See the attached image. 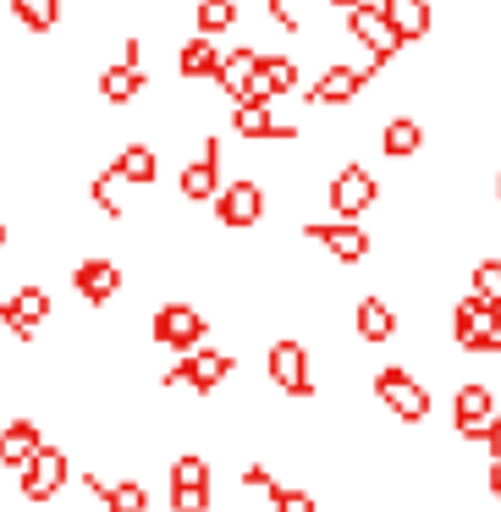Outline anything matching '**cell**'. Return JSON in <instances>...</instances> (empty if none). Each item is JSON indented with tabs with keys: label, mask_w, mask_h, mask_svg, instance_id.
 <instances>
[{
	"label": "cell",
	"mask_w": 501,
	"mask_h": 512,
	"mask_svg": "<svg viewBox=\"0 0 501 512\" xmlns=\"http://www.w3.org/2000/svg\"><path fill=\"white\" fill-rule=\"evenodd\" d=\"M204 331H210V320H204L193 303H160V309H155V325H149V336H155L160 347H171V353H188V347H199Z\"/></svg>",
	"instance_id": "5b68a950"
},
{
	"label": "cell",
	"mask_w": 501,
	"mask_h": 512,
	"mask_svg": "<svg viewBox=\"0 0 501 512\" xmlns=\"http://www.w3.org/2000/svg\"><path fill=\"white\" fill-rule=\"evenodd\" d=\"M105 512H149V490L138 479H122V485L105 490Z\"/></svg>",
	"instance_id": "484cf974"
},
{
	"label": "cell",
	"mask_w": 501,
	"mask_h": 512,
	"mask_svg": "<svg viewBox=\"0 0 501 512\" xmlns=\"http://www.w3.org/2000/svg\"><path fill=\"white\" fill-rule=\"evenodd\" d=\"M292 89H298V61L292 56H265L254 100H276V94H292Z\"/></svg>",
	"instance_id": "603a6c76"
},
{
	"label": "cell",
	"mask_w": 501,
	"mask_h": 512,
	"mask_svg": "<svg viewBox=\"0 0 501 512\" xmlns=\"http://www.w3.org/2000/svg\"><path fill=\"white\" fill-rule=\"evenodd\" d=\"M496 193H501V182H496Z\"/></svg>",
	"instance_id": "74e56055"
},
{
	"label": "cell",
	"mask_w": 501,
	"mask_h": 512,
	"mask_svg": "<svg viewBox=\"0 0 501 512\" xmlns=\"http://www.w3.org/2000/svg\"><path fill=\"white\" fill-rule=\"evenodd\" d=\"M452 342L463 353H501V309L479 303L474 292L452 303Z\"/></svg>",
	"instance_id": "6da1fadb"
},
{
	"label": "cell",
	"mask_w": 501,
	"mask_h": 512,
	"mask_svg": "<svg viewBox=\"0 0 501 512\" xmlns=\"http://www.w3.org/2000/svg\"><path fill=\"white\" fill-rule=\"evenodd\" d=\"M105 171H111L116 182H133V188H149V182L160 177V160H155V149H149V144H127V149H122V155H116Z\"/></svg>",
	"instance_id": "ac0fdd59"
},
{
	"label": "cell",
	"mask_w": 501,
	"mask_h": 512,
	"mask_svg": "<svg viewBox=\"0 0 501 512\" xmlns=\"http://www.w3.org/2000/svg\"><path fill=\"white\" fill-rule=\"evenodd\" d=\"M89 199H94V210H105V215H111V221H122V199H116V177H111V171H100V177H94L89 182Z\"/></svg>",
	"instance_id": "f546056e"
},
{
	"label": "cell",
	"mask_w": 501,
	"mask_h": 512,
	"mask_svg": "<svg viewBox=\"0 0 501 512\" xmlns=\"http://www.w3.org/2000/svg\"><path fill=\"white\" fill-rule=\"evenodd\" d=\"M375 397H380V408H386L391 419H402V424H424V419H430V391H424L402 364L375 369Z\"/></svg>",
	"instance_id": "7a4b0ae2"
},
{
	"label": "cell",
	"mask_w": 501,
	"mask_h": 512,
	"mask_svg": "<svg viewBox=\"0 0 501 512\" xmlns=\"http://www.w3.org/2000/svg\"><path fill=\"white\" fill-rule=\"evenodd\" d=\"M303 237L320 243L325 254L342 259V265H358V259L369 254V232L358 221H309V226H303Z\"/></svg>",
	"instance_id": "ba28073f"
},
{
	"label": "cell",
	"mask_w": 501,
	"mask_h": 512,
	"mask_svg": "<svg viewBox=\"0 0 501 512\" xmlns=\"http://www.w3.org/2000/svg\"><path fill=\"white\" fill-rule=\"evenodd\" d=\"M215 496L210 490H171V512H210Z\"/></svg>",
	"instance_id": "d6a6232c"
},
{
	"label": "cell",
	"mask_w": 501,
	"mask_h": 512,
	"mask_svg": "<svg viewBox=\"0 0 501 512\" xmlns=\"http://www.w3.org/2000/svg\"><path fill=\"white\" fill-rule=\"evenodd\" d=\"M221 50H215V39H204V34H193L188 45L177 50V67H182V78H221Z\"/></svg>",
	"instance_id": "44dd1931"
},
{
	"label": "cell",
	"mask_w": 501,
	"mask_h": 512,
	"mask_svg": "<svg viewBox=\"0 0 501 512\" xmlns=\"http://www.w3.org/2000/svg\"><path fill=\"white\" fill-rule=\"evenodd\" d=\"M259 67H265V56H259V50H248V45L243 50H226L221 78H215V83H221L237 105H243V100H254V89H259Z\"/></svg>",
	"instance_id": "9a60e30c"
},
{
	"label": "cell",
	"mask_w": 501,
	"mask_h": 512,
	"mask_svg": "<svg viewBox=\"0 0 501 512\" xmlns=\"http://www.w3.org/2000/svg\"><path fill=\"white\" fill-rule=\"evenodd\" d=\"M243 490H254V496H265V501H276V474H270V468L265 463H248L243 468Z\"/></svg>",
	"instance_id": "1f68e13d"
},
{
	"label": "cell",
	"mask_w": 501,
	"mask_h": 512,
	"mask_svg": "<svg viewBox=\"0 0 501 512\" xmlns=\"http://www.w3.org/2000/svg\"><path fill=\"white\" fill-rule=\"evenodd\" d=\"M265 369H270V380H276V391H287V397H298V402L314 397V369H309V347L303 342H292V336L270 342Z\"/></svg>",
	"instance_id": "3957f363"
},
{
	"label": "cell",
	"mask_w": 501,
	"mask_h": 512,
	"mask_svg": "<svg viewBox=\"0 0 501 512\" xmlns=\"http://www.w3.org/2000/svg\"><path fill=\"white\" fill-rule=\"evenodd\" d=\"M474 298L490 303V309H501V254L474 265Z\"/></svg>",
	"instance_id": "83f0119b"
},
{
	"label": "cell",
	"mask_w": 501,
	"mask_h": 512,
	"mask_svg": "<svg viewBox=\"0 0 501 512\" xmlns=\"http://www.w3.org/2000/svg\"><path fill=\"white\" fill-rule=\"evenodd\" d=\"M215 215H221V226H232V232H248V226H259V215H265V188L259 182H226L221 199H215Z\"/></svg>",
	"instance_id": "8fae6325"
},
{
	"label": "cell",
	"mask_w": 501,
	"mask_h": 512,
	"mask_svg": "<svg viewBox=\"0 0 501 512\" xmlns=\"http://www.w3.org/2000/svg\"><path fill=\"white\" fill-rule=\"evenodd\" d=\"M72 479V457L61 452V446H45V452L34 457V463L23 468V479H17V490H23V501H34V507H45V501H56L61 490H67Z\"/></svg>",
	"instance_id": "277c9868"
},
{
	"label": "cell",
	"mask_w": 501,
	"mask_h": 512,
	"mask_svg": "<svg viewBox=\"0 0 501 512\" xmlns=\"http://www.w3.org/2000/svg\"><path fill=\"white\" fill-rule=\"evenodd\" d=\"M485 485H490V496L501 501V463H490V479H485Z\"/></svg>",
	"instance_id": "e575fe53"
},
{
	"label": "cell",
	"mask_w": 501,
	"mask_h": 512,
	"mask_svg": "<svg viewBox=\"0 0 501 512\" xmlns=\"http://www.w3.org/2000/svg\"><path fill=\"white\" fill-rule=\"evenodd\" d=\"M347 28H353V34L369 45V56H375V67H386V61L397 56L402 45H408V39H402L397 28H391V17L380 12V6H353V12H347Z\"/></svg>",
	"instance_id": "9c48e42d"
},
{
	"label": "cell",
	"mask_w": 501,
	"mask_h": 512,
	"mask_svg": "<svg viewBox=\"0 0 501 512\" xmlns=\"http://www.w3.org/2000/svg\"><path fill=\"white\" fill-rule=\"evenodd\" d=\"M0 254H6V221H0Z\"/></svg>",
	"instance_id": "8d00e7d4"
},
{
	"label": "cell",
	"mask_w": 501,
	"mask_h": 512,
	"mask_svg": "<svg viewBox=\"0 0 501 512\" xmlns=\"http://www.w3.org/2000/svg\"><path fill=\"white\" fill-rule=\"evenodd\" d=\"M419 144H424V127L413 122V116H391V122L380 127V149H386V155H397V160L419 155Z\"/></svg>",
	"instance_id": "d4e9b609"
},
{
	"label": "cell",
	"mask_w": 501,
	"mask_h": 512,
	"mask_svg": "<svg viewBox=\"0 0 501 512\" xmlns=\"http://www.w3.org/2000/svg\"><path fill=\"white\" fill-rule=\"evenodd\" d=\"M100 94L111 105H127V100H138L144 94V67L138 61H116V67H105V78H100Z\"/></svg>",
	"instance_id": "7402d4cb"
},
{
	"label": "cell",
	"mask_w": 501,
	"mask_h": 512,
	"mask_svg": "<svg viewBox=\"0 0 501 512\" xmlns=\"http://www.w3.org/2000/svg\"><path fill=\"white\" fill-rule=\"evenodd\" d=\"M353 331H358V342H369V347L391 342V336H397V309H391L386 298H358Z\"/></svg>",
	"instance_id": "2e32d148"
},
{
	"label": "cell",
	"mask_w": 501,
	"mask_h": 512,
	"mask_svg": "<svg viewBox=\"0 0 501 512\" xmlns=\"http://www.w3.org/2000/svg\"><path fill=\"white\" fill-rule=\"evenodd\" d=\"M232 23H237V6H232V0H199V34H204V39L226 34Z\"/></svg>",
	"instance_id": "4316f807"
},
{
	"label": "cell",
	"mask_w": 501,
	"mask_h": 512,
	"mask_svg": "<svg viewBox=\"0 0 501 512\" xmlns=\"http://www.w3.org/2000/svg\"><path fill=\"white\" fill-rule=\"evenodd\" d=\"M270 17H276V23L287 28V34H298V28H303V17H298V0H270Z\"/></svg>",
	"instance_id": "836d02e7"
},
{
	"label": "cell",
	"mask_w": 501,
	"mask_h": 512,
	"mask_svg": "<svg viewBox=\"0 0 501 512\" xmlns=\"http://www.w3.org/2000/svg\"><path fill=\"white\" fill-rule=\"evenodd\" d=\"M375 199H380V188H375V177H369L364 166H342L331 177V210H336V221H358V215H364Z\"/></svg>",
	"instance_id": "30bf717a"
},
{
	"label": "cell",
	"mask_w": 501,
	"mask_h": 512,
	"mask_svg": "<svg viewBox=\"0 0 501 512\" xmlns=\"http://www.w3.org/2000/svg\"><path fill=\"white\" fill-rule=\"evenodd\" d=\"M364 78H369V72H358V67L320 72V78H314V89H309V105H347L358 89H364Z\"/></svg>",
	"instance_id": "e0dca14e"
},
{
	"label": "cell",
	"mask_w": 501,
	"mask_h": 512,
	"mask_svg": "<svg viewBox=\"0 0 501 512\" xmlns=\"http://www.w3.org/2000/svg\"><path fill=\"white\" fill-rule=\"evenodd\" d=\"M270 507H276V512H320V501H314L309 490H298V485H281Z\"/></svg>",
	"instance_id": "4dcf8cb0"
},
{
	"label": "cell",
	"mask_w": 501,
	"mask_h": 512,
	"mask_svg": "<svg viewBox=\"0 0 501 512\" xmlns=\"http://www.w3.org/2000/svg\"><path fill=\"white\" fill-rule=\"evenodd\" d=\"M331 6H342V12H353V6H364V0H331Z\"/></svg>",
	"instance_id": "d590c367"
},
{
	"label": "cell",
	"mask_w": 501,
	"mask_h": 512,
	"mask_svg": "<svg viewBox=\"0 0 501 512\" xmlns=\"http://www.w3.org/2000/svg\"><path fill=\"white\" fill-rule=\"evenodd\" d=\"M215 485V468L204 452H177L171 457V490H210Z\"/></svg>",
	"instance_id": "cb8c5ba5"
},
{
	"label": "cell",
	"mask_w": 501,
	"mask_h": 512,
	"mask_svg": "<svg viewBox=\"0 0 501 512\" xmlns=\"http://www.w3.org/2000/svg\"><path fill=\"white\" fill-rule=\"evenodd\" d=\"M496 419H501L496 391H490V386H457V397H452V424H457V435H463V441H485Z\"/></svg>",
	"instance_id": "52a82bcc"
},
{
	"label": "cell",
	"mask_w": 501,
	"mask_h": 512,
	"mask_svg": "<svg viewBox=\"0 0 501 512\" xmlns=\"http://www.w3.org/2000/svg\"><path fill=\"white\" fill-rule=\"evenodd\" d=\"M226 375H232V358H226L221 347H204V353H193V358H182V364L166 369V391L193 386L199 397H215V386H226Z\"/></svg>",
	"instance_id": "8992f818"
},
{
	"label": "cell",
	"mask_w": 501,
	"mask_h": 512,
	"mask_svg": "<svg viewBox=\"0 0 501 512\" xmlns=\"http://www.w3.org/2000/svg\"><path fill=\"white\" fill-rule=\"evenodd\" d=\"M72 292H78L83 303H111L116 292H122V265H116V259H83V265L72 270Z\"/></svg>",
	"instance_id": "5bb4252c"
},
{
	"label": "cell",
	"mask_w": 501,
	"mask_h": 512,
	"mask_svg": "<svg viewBox=\"0 0 501 512\" xmlns=\"http://www.w3.org/2000/svg\"><path fill=\"white\" fill-rule=\"evenodd\" d=\"M17 6V17H23L34 34H45V28H56V17H61V0H12Z\"/></svg>",
	"instance_id": "f1b7e54d"
},
{
	"label": "cell",
	"mask_w": 501,
	"mask_h": 512,
	"mask_svg": "<svg viewBox=\"0 0 501 512\" xmlns=\"http://www.w3.org/2000/svg\"><path fill=\"white\" fill-rule=\"evenodd\" d=\"M232 127H237V138H248V144H292V138H298V127L292 122H276V116H270V100H243L232 111Z\"/></svg>",
	"instance_id": "7c38bea8"
},
{
	"label": "cell",
	"mask_w": 501,
	"mask_h": 512,
	"mask_svg": "<svg viewBox=\"0 0 501 512\" xmlns=\"http://www.w3.org/2000/svg\"><path fill=\"white\" fill-rule=\"evenodd\" d=\"M380 12L391 17V28H397L402 39H424V34H430V23H435L430 0H380Z\"/></svg>",
	"instance_id": "d6986e66"
},
{
	"label": "cell",
	"mask_w": 501,
	"mask_h": 512,
	"mask_svg": "<svg viewBox=\"0 0 501 512\" xmlns=\"http://www.w3.org/2000/svg\"><path fill=\"white\" fill-rule=\"evenodd\" d=\"M45 430H39L34 419H12V424H0V468H17L23 474L28 463H34L39 452H45Z\"/></svg>",
	"instance_id": "4fadbf2b"
},
{
	"label": "cell",
	"mask_w": 501,
	"mask_h": 512,
	"mask_svg": "<svg viewBox=\"0 0 501 512\" xmlns=\"http://www.w3.org/2000/svg\"><path fill=\"white\" fill-rule=\"evenodd\" d=\"M177 188H182V199H193V204L221 199V160H204V155H199L193 166H182Z\"/></svg>",
	"instance_id": "ffe728a7"
}]
</instances>
